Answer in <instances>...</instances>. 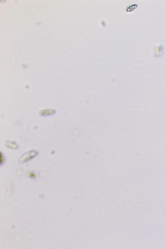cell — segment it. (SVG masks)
I'll list each match as a JSON object with an SVG mask.
<instances>
[{"label": "cell", "instance_id": "obj_1", "mask_svg": "<svg viewBox=\"0 0 166 249\" xmlns=\"http://www.w3.org/2000/svg\"><path fill=\"white\" fill-rule=\"evenodd\" d=\"M38 153L36 150H32L29 151L23 154L19 160V163L20 164L24 163L33 159L37 155Z\"/></svg>", "mask_w": 166, "mask_h": 249}, {"label": "cell", "instance_id": "obj_2", "mask_svg": "<svg viewBox=\"0 0 166 249\" xmlns=\"http://www.w3.org/2000/svg\"><path fill=\"white\" fill-rule=\"evenodd\" d=\"M5 145L8 147L12 149H16L18 148V146L16 143L15 142L10 141H7L5 142Z\"/></svg>", "mask_w": 166, "mask_h": 249}, {"label": "cell", "instance_id": "obj_3", "mask_svg": "<svg viewBox=\"0 0 166 249\" xmlns=\"http://www.w3.org/2000/svg\"><path fill=\"white\" fill-rule=\"evenodd\" d=\"M138 5L137 4H133L128 6L126 8V11L127 12H131L135 10L138 8Z\"/></svg>", "mask_w": 166, "mask_h": 249}, {"label": "cell", "instance_id": "obj_4", "mask_svg": "<svg viewBox=\"0 0 166 249\" xmlns=\"http://www.w3.org/2000/svg\"><path fill=\"white\" fill-rule=\"evenodd\" d=\"M4 157L3 156H2V154L1 153L0 160L2 159V160L0 161L1 165L3 163V162L4 161Z\"/></svg>", "mask_w": 166, "mask_h": 249}]
</instances>
